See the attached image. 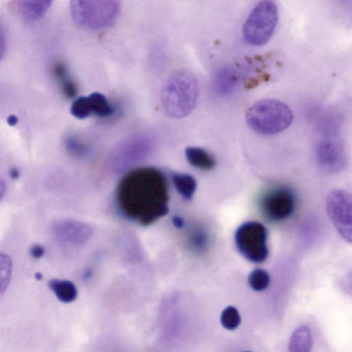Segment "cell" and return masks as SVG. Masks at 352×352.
Instances as JSON below:
<instances>
[{
    "instance_id": "cell-18",
    "label": "cell",
    "mask_w": 352,
    "mask_h": 352,
    "mask_svg": "<svg viewBox=\"0 0 352 352\" xmlns=\"http://www.w3.org/2000/svg\"><path fill=\"white\" fill-rule=\"evenodd\" d=\"M270 282L269 273L263 269H255L248 276V284L256 292L265 289Z\"/></svg>"
},
{
    "instance_id": "cell-22",
    "label": "cell",
    "mask_w": 352,
    "mask_h": 352,
    "mask_svg": "<svg viewBox=\"0 0 352 352\" xmlns=\"http://www.w3.org/2000/svg\"><path fill=\"white\" fill-rule=\"evenodd\" d=\"M173 223L176 228H181L184 226V220L179 216H175L173 218Z\"/></svg>"
},
{
    "instance_id": "cell-15",
    "label": "cell",
    "mask_w": 352,
    "mask_h": 352,
    "mask_svg": "<svg viewBox=\"0 0 352 352\" xmlns=\"http://www.w3.org/2000/svg\"><path fill=\"white\" fill-rule=\"evenodd\" d=\"M171 178L177 191L186 200L193 197L197 188V182L190 175L175 173L171 174Z\"/></svg>"
},
{
    "instance_id": "cell-17",
    "label": "cell",
    "mask_w": 352,
    "mask_h": 352,
    "mask_svg": "<svg viewBox=\"0 0 352 352\" xmlns=\"http://www.w3.org/2000/svg\"><path fill=\"white\" fill-rule=\"evenodd\" d=\"M312 346V337L309 328L301 326L292 334L289 349L293 352H309Z\"/></svg>"
},
{
    "instance_id": "cell-19",
    "label": "cell",
    "mask_w": 352,
    "mask_h": 352,
    "mask_svg": "<svg viewBox=\"0 0 352 352\" xmlns=\"http://www.w3.org/2000/svg\"><path fill=\"white\" fill-rule=\"evenodd\" d=\"M221 322L228 330L236 329L241 323V316L238 310L232 306L226 307L221 313Z\"/></svg>"
},
{
    "instance_id": "cell-8",
    "label": "cell",
    "mask_w": 352,
    "mask_h": 352,
    "mask_svg": "<svg viewBox=\"0 0 352 352\" xmlns=\"http://www.w3.org/2000/svg\"><path fill=\"white\" fill-rule=\"evenodd\" d=\"M295 195L285 186L270 190L261 198L260 206L263 215L269 220L279 221L288 218L295 208Z\"/></svg>"
},
{
    "instance_id": "cell-16",
    "label": "cell",
    "mask_w": 352,
    "mask_h": 352,
    "mask_svg": "<svg viewBox=\"0 0 352 352\" xmlns=\"http://www.w3.org/2000/svg\"><path fill=\"white\" fill-rule=\"evenodd\" d=\"M48 285L57 298L63 302H71L77 297V289L69 280L52 279Z\"/></svg>"
},
{
    "instance_id": "cell-11",
    "label": "cell",
    "mask_w": 352,
    "mask_h": 352,
    "mask_svg": "<svg viewBox=\"0 0 352 352\" xmlns=\"http://www.w3.org/2000/svg\"><path fill=\"white\" fill-rule=\"evenodd\" d=\"M53 0H16L20 16L27 21L39 20L48 10Z\"/></svg>"
},
{
    "instance_id": "cell-20",
    "label": "cell",
    "mask_w": 352,
    "mask_h": 352,
    "mask_svg": "<svg viewBox=\"0 0 352 352\" xmlns=\"http://www.w3.org/2000/svg\"><path fill=\"white\" fill-rule=\"evenodd\" d=\"M340 285L347 294L352 296V270L342 278Z\"/></svg>"
},
{
    "instance_id": "cell-9",
    "label": "cell",
    "mask_w": 352,
    "mask_h": 352,
    "mask_svg": "<svg viewBox=\"0 0 352 352\" xmlns=\"http://www.w3.org/2000/svg\"><path fill=\"white\" fill-rule=\"evenodd\" d=\"M54 230L59 240L74 244L84 243L91 236L89 225L76 221H61L55 224Z\"/></svg>"
},
{
    "instance_id": "cell-7",
    "label": "cell",
    "mask_w": 352,
    "mask_h": 352,
    "mask_svg": "<svg viewBox=\"0 0 352 352\" xmlns=\"http://www.w3.org/2000/svg\"><path fill=\"white\" fill-rule=\"evenodd\" d=\"M326 208L340 236L352 243V194L342 189L329 191Z\"/></svg>"
},
{
    "instance_id": "cell-10",
    "label": "cell",
    "mask_w": 352,
    "mask_h": 352,
    "mask_svg": "<svg viewBox=\"0 0 352 352\" xmlns=\"http://www.w3.org/2000/svg\"><path fill=\"white\" fill-rule=\"evenodd\" d=\"M239 81L237 71L230 66L219 69L213 77L214 90L221 96H228L236 88Z\"/></svg>"
},
{
    "instance_id": "cell-12",
    "label": "cell",
    "mask_w": 352,
    "mask_h": 352,
    "mask_svg": "<svg viewBox=\"0 0 352 352\" xmlns=\"http://www.w3.org/2000/svg\"><path fill=\"white\" fill-rule=\"evenodd\" d=\"M185 155L188 163L197 168L209 170L216 165L214 157L202 148L188 146L185 149Z\"/></svg>"
},
{
    "instance_id": "cell-4",
    "label": "cell",
    "mask_w": 352,
    "mask_h": 352,
    "mask_svg": "<svg viewBox=\"0 0 352 352\" xmlns=\"http://www.w3.org/2000/svg\"><path fill=\"white\" fill-rule=\"evenodd\" d=\"M293 113L283 102L264 99L254 103L248 110L246 122L254 131L273 135L288 128L293 121Z\"/></svg>"
},
{
    "instance_id": "cell-14",
    "label": "cell",
    "mask_w": 352,
    "mask_h": 352,
    "mask_svg": "<svg viewBox=\"0 0 352 352\" xmlns=\"http://www.w3.org/2000/svg\"><path fill=\"white\" fill-rule=\"evenodd\" d=\"M52 70L64 95L69 98L76 96L77 87L71 78L65 65L60 62L56 63Z\"/></svg>"
},
{
    "instance_id": "cell-13",
    "label": "cell",
    "mask_w": 352,
    "mask_h": 352,
    "mask_svg": "<svg viewBox=\"0 0 352 352\" xmlns=\"http://www.w3.org/2000/svg\"><path fill=\"white\" fill-rule=\"evenodd\" d=\"M89 116L94 114L99 117H107L113 112V109L107 98L100 93H92L84 96Z\"/></svg>"
},
{
    "instance_id": "cell-5",
    "label": "cell",
    "mask_w": 352,
    "mask_h": 352,
    "mask_svg": "<svg viewBox=\"0 0 352 352\" xmlns=\"http://www.w3.org/2000/svg\"><path fill=\"white\" fill-rule=\"evenodd\" d=\"M278 10L270 0L259 2L252 10L243 27V34L246 42L261 46L270 39L278 21Z\"/></svg>"
},
{
    "instance_id": "cell-6",
    "label": "cell",
    "mask_w": 352,
    "mask_h": 352,
    "mask_svg": "<svg viewBox=\"0 0 352 352\" xmlns=\"http://www.w3.org/2000/svg\"><path fill=\"white\" fill-rule=\"evenodd\" d=\"M234 241L239 252L253 263H263L267 258V230L256 221H248L235 232Z\"/></svg>"
},
{
    "instance_id": "cell-2",
    "label": "cell",
    "mask_w": 352,
    "mask_h": 352,
    "mask_svg": "<svg viewBox=\"0 0 352 352\" xmlns=\"http://www.w3.org/2000/svg\"><path fill=\"white\" fill-rule=\"evenodd\" d=\"M198 94V81L192 73L184 69L175 72L162 90L164 113L170 118L187 116L195 108Z\"/></svg>"
},
{
    "instance_id": "cell-23",
    "label": "cell",
    "mask_w": 352,
    "mask_h": 352,
    "mask_svg": "<svg viewBox=\"0 0 352 352\" xmlns=\"http://www.w3.org/2000/svg\"><path fill=\"white\" fill-rule=\"evenodd\" d=\"M36 276L37 279H38V280L41 279V278H42V275L40 273H36Z\"/></svg>"
},
{
    "instance_id": "cell-3",
    "label": "cell",
    "mask_w": 352,
    "mask_h": 352,
    "mask_svg": "<svg viewBox=\"0 0 352 352\" xmlns=\"http://www.w3.org/2000/svg\"><path fill=\"white\" fill-rule=\"evenodd\" d=\"M120 9V0H70L69 3L74 23L88 30H101L112 26Z\"/></svg>"
},
{
    "instance_id": "cell-21",
    "label": "cell",
    "mask_w": 352,
    "mask_h": 352,
    "mask_svg": "<svg viewBox=\"0 0 352 352\" xmlns=\"http://www.w3.org/2000/svg\"><path fill=\"white\" fill-rule=\"evenodd\" d=\"M30 254L34 258H38L43 255L44 249L41 245L35 244L31 248Z\"/></svg>"
},
{
    "instance_id": "cell-1",
    "label": "cell",
    "mask_w": 352,
    "mask_h": 352,
    "mask_svg": "<svg viewBox=\"0 0 352 352\" xmlns=\"http://www.w3.org/2000/svg\"><path fill=\"white\" fill-rule=\"evenodd\" d=\"M116 203L127 219L148 226L168 212V184L165 174L152 166L129 170L120 179Z\"/></svg>"
}]
</instances>
